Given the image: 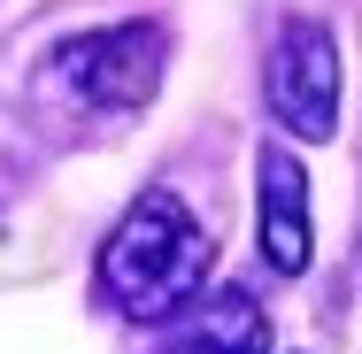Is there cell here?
Segmentation results:
<instances>
[{"label":"cell","instance_id":"5b68a950","mask_svg":"<svg viewBox=\"0 0 362 354\" xmlns=\"http://www.w3.org/2000/svg\"><path fill=\"white\" fill-rule=\"evenodd\" d=\"M162 354H270V324L247 293H223L209 308L185 316V331H170Z\"/></svg>","mask_w":362,"mask_h":354},{"label":"cell","instance_id":"7a4b0ae2","mask_svg":"<svg viewBox=\"0 0 362 354\" xmlns=\"http://www.w3.org/2000/svg\"><path fill=\"white\" fill-rule=\"evenodd\" d=\"M162 62H170L162 23H108L54 47V85H70L85 108H139L162 85Z\"/></svg>","mask_w":362,"mask_h":354},{"label":"cell","instance_id":"277c9868","mask_svg":"<svg viewBox=\"0 0 362 354\" xmlns=\"http://www.w3.org/2000/svg\"><path fill=\"white\" fill-rule=\"evenodd\" d=\"M262 254L278 278L308 270V170L286 146H262Z\"/></svg>","mask_w":362,"mask_h":354},{"label":"cell","instance_id":"6da1fadb","mask_svg":"<svg viewBox=\"0 0 362 354\" xmlns=\"http://www.w3.org/2000/svg\"><path fill=\"white\" fill-rule=\"evenodd\" d=\"M209 231H201V216L185 208L170 185H154L139 193L124 223L108 231V247H100V293L124 308V316H139V324H162V316H177V308H193V293L209 285Z\"/></svg>","mask_w":362,"mask_h":354},{"label":"cell","instance_id":"3957f363","mask_svg":"<svg viewBox=\"0 0 362 354\" xmlns=\"http://www.w3.org/2000/svg\"><path fill=\"white\" fill-rule=\"evenodd\" d=\"M270 116L293 139H332L339 131V54L316 16H293L270 47Z\"/></svg>","mask_w":362,"mask_h":354}]
</instances>
